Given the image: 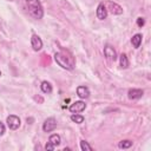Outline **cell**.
Segmentation results:
<instances>
[{
    "instance_id": "1",
    "label": "cell",
    "mask_w": 151,
    "mask_h": 151,
    "mask_svg": "<svg viewBox=\"0 0 151 151\" xmlns=\"http://www.w3.org/2000/svg\"><path fill=\"white\" fill-rule=\"evenodd\" d=\"M26 6L28 9V13L34 19H41L44 17V8L39 0H26Z\"/></svg>"
},
{
    "instance_id": "2",
    "label": "cell",
    "mask_w": 151,
    "mask_h": 151,
    "mask_svg": "<svg viewBox=\"0 0 151 151\" xmlns=\"http://www.w3.org/2000/svg\"><path fill=\"white\" fill-rule=\"evenodd\" d=\"M54 60H55V63H57L60 67H63L64 70L72 71V70L74 68L73 63L70 61V59H68L65 54H63V53H59V52L55 53V54H54Z\"/></svg>"
},
{
    "instance_id": "3",
    "label": "cell",
    "mask_w": 151,
    "mask_h": 151,
    "mask_svg": "<svg viewBox=\"0 0 151 151\" xmlns=\"http://www.w3.org/2000/svg\"><path fill=\"white\" fill-rule=\"evenodd\" d=\"M6 123H7V126L11 129V130H17L19 129L21 122H20V118L15 114H9L6 119Z\"/></svg>"
},
{
    "instance_id": "4",
    "label": "cell",
    "mask_w": 151,
    "mask_h": 151,
    "mask_svg": "<svg viewBox=\"0 0 151 151\" xmlns=\"http://www.w3.org/2000/svg\"><path fill=\"white\" fill-rule=\"evenodd\" d=\"M104 55H105L106 59L110 60V61H116L117 58H118L116 50H114L111 45H105V47H104Z\"/></svg>"
},
{
    "instance_id": "5",
    "label": "cell",
    "mask_w": 151,
    "mask_h": 151,
    "mask_svg": "<svg viewBox=\"0 0 151 151\" xmlns=\"http://www.w3.org/2000/svg\"><path fill=\"white\" fill-rule=\"evenodd\" d=\"M55 127H57V120H55V118H53V117L47 118V119L44 122V124H42V130H44V132H52L53 130H55Z\"/></svg>"
},
{
    "instance_id": "6",
    "label": "cell",
    "mask_w": 151,
    "mask_h": 151,
    "mask_svg": "<svg viewBox=\"0 0 151 151\" xmlns=\"http://www.w3.org/2000/svg\"><path fill=\"white\" fill-rule=\"evenodd\" d=\"M85 109H86V104H85L83 100L74 101V103L71 104V106L68 107L70 112H72V113H80V112H83Z\"/></svg>"
},
{
    "instance_id": "7",
    "label": "cell",
    "mask_w": 151,
    "mask_h": 151,
    "mask_svg": "<svg viewBox=\"0 0 151 151\" xmlns=\"http://www.w3.org/2000/svg\"><path fill=\"white\" fill-rule=\"evenodd\" d=\"M96 15H97V18H98L99 20H104V19L107 18V8H106L105 4L100 2V4L98 5L97 11H96Z\"/></svg>"
},
{
    "instance_id": "8",
    "label": "cell",
    "mask_w": 151,
    "mask_h": 151,
    "mask_svg": "<svg viewBox=\"0 0 151 151\" xmlns=\"http://www.w3.org/2000/svg\"><path fill=\"white\" fill-rule=\"evenodd\" d=\"M31 45H32V48L34 51H40L42 48V40L40 39L39 35L37 34H32V38H31Z\"/></svg>"
},
{
    "instance_id": "9",
    "label": "cell",
    "mask_w": 151,
    "mask_h": 151,
    "mask_svg": "<svg viewBox=\"0 0 151 151\" xmlns=\"http://www.w3.org/2000/svg\"><path fill=\"white\" fill-rule=\"evenodd\" d=\"M143 94H144V91L140 90V88H131V90H129V92H127L129 99H132V100L142 98Z\"/></svg>"
},
{
    "instance_id": "10",
    "label": "cell",
    "mask_w": 151,
    "mask_h": 151,
    "mask_svg": "<svg viewBox=\"0 0 151 151\" xmlns=\"http://www.w3.org/2000/svg\"><path fill=\"white\" fill-rule=\"evenodd\" d=\"M107 6H109V9L111 11L112 14H117V15H119V14L123 13V8H122V6H119V5L116 4V2L109 1V2H107Z\"/></svg>"
},
{
    "instance_id": "11",
    "label": "cell",
    "mask_w": 151,
    "mask_h": 151,
    "mask_svg": "<svg viewBox=\"0 0 151 151\" xmlns=\"http://www.w3.org/2000/svg\"><path fill=\"white\" fill-rule=\"evenodd\" d=\"M77 94L81 99H86L90 97V90L86 86H78L77 87Z\"/></svg>"
},
{
    "instance_id": "12",
    "label": "cell",
    "mask_w": 151,
    "mask_h": 151,
    "mask_svg": "<svg viewBox=\"0 0 151 151\" xmlns=\"http://www.w3.org/2000/svg\"><path fill=\"white\" fill-rule=\"evenodd\" d=\"M142 39H143V35H142L140 33H136V34L131 38V44H132V46H133L134 48H138V47L140 46V44H142Z\"/></svg>"
},
{
    "instance_id": "13",
    "label": "cell",
    "mask_w": 151,
    "mask_h": 151,
    "mask_svg": "<svg viewBox=\"0 0 151 151\" xmlns=\"http://www.w3.org/2000/svg\"><path fill=\"white\" fill-rule=\"evenodd\" d=\"M119 64H120L122 68H127L129 67V59H127V55L125 53H122L119 55Z\"/></svg>"
},
{
    "instance_id": "14",
    "label": "cell",
    "mask_w": 151,
    "mask_h": 151,
    "mask_svg": "<svg viewBox=\"0 0 151 151\" xmlns=\"http://www.w3.org/2000/svg\"><path fill=\"white\" fill-rule=\"evenodd\" d=\"M48 142H51V143H52L54 146H58V145L61 143V138H60V136H59V134L53 133V134H51V136H50Z\"/></svg>"
},
{
    "instance_id": "15",
    "label": "cell",
    "mask_w": 151,
    "mask_h": 151,
    "mask_svg": "<svg viewBox=\"0 0 151 151\" xmlns=\"http://www.w3.org/2000/svg\"><path fill=\"white\" fill-rule=\"evenodd\" d=\"M40 87H41V91H42L44 93H51V92H52V85H51L48 81H46V80H44V81L41 83Z\"/></svg>"
},
{
    "instance_id": "16",
    "label": "cell",
    "mask_w": 151,
    "mask_h": 151,
    "mask_svg": "<svg viewBox=\"0 0 151 151\" xmlns=\"http://www.w3.org/2000/svg\"><path fill=\"white\" fill-rule=\"evenodd\" d=\"M71 120H72V122H74V123H77V124H81V123L84 122V117H83L81 114L73 113V114L71 116Z\"/></svg>"
},
{
    "instance_id": "17",
    "label": "cell",
    "mask_w": 151,
    "mask_h": 151,
    "mask_svg": "<svg viewBox=\"0 0 151 151\" xmlns=\"http://www.w3.org/2000/svg\"><path fill=\"white\" fill-rule=\"evenodd\" d=\"M118 146H119L120 149H129V147H131V146H132V142H131V140H129V139H125V140L119 142Z\"/></svg>"
},
{
    "instance_id": "18",
    "label": "cell",
    "mask_w": 151,
    "mask_h": 151,
    "mask_svg": "<svg viewBox=\"0 0 151 151\" xmlns=\"http://www.w3.org/2000/svg\"><path fill=\"white\" fill-rule=\"evenodd\" d=\"M80 149L83 151H91L92 150V146L86 140H80Z\"/></svg>"
},
{
    "instance_id": "19",
    "label": "cell",
    "mask_w": 151,
    "mask_h": 151,
    "mask_svg": "<svg viewBox=\"0 0 151 151\" xmlns=\"http://www.w3.org/2000/svg\"><path fill=\"white\" fill-rule=\"evenodd\" d=\"M55 149V146L51 143V142H47L46 143V145H45V150H47V151H52V150H54Z\"/></svg>"
},
{
    "instance_id": "20",
    "label": "cell",
    "mask_w": 151,
    "mask_h": 151,
    "mask_svg": "<svg viewBox=\"0 0 151 151\" xmlns=\"http://www.w3.org/2000/svg\"><path fill=\"white\" fill-rule=\"evenodd\" d=\"M144 24H145V20H144V18H138L137 19V25H138V27H143L144 26Z\"/></svg>"
},
{
    "instance_id": "21",
    "label": "cell",
    "mask_w": 151,
    "mask_h": 151,
    "mask_svg": "<svg viewBox=\"0 0 151 151\" xmlns=\"http://www.w3.org/2000/svg\"><path fill=\"white\" fill-rule=\"evenodd\" d=\"M5 131H6V127H5L4 123L0 120V136H2V134L5 133Z\"/></svg>"
},
{
    "instance_id": "22",
    "label": "cell",
    "mask_w": 151,
    "mask_h": 151,
    "mask_svg": "<svg viewBox=\"0 0 151 151\" xmlns=\"http://www.w3.org/2000/svg\"><path fill=\"white\" fill-rule=\"evenodd\" d=\"M0 77H1V71H0Z\"/></svg>"
}]
</instances>
